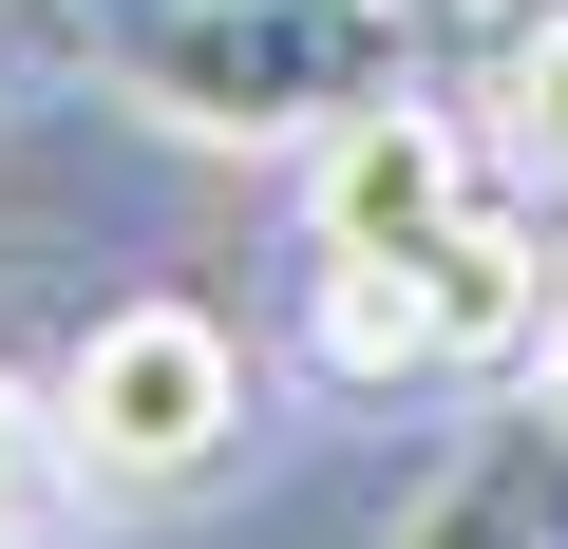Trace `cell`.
<instances>
[{
    "label": "cell",
    "instance_id": "1",
    "mask_svg": "<svg viewBox=\"0 0 568 549\" xmlns=\"http://www.w3.org/2000/svg\"><path fill=\"white\" fill-rule=\"evenodd\" d=\"M417 39H436L417 0H152L114 77L190 152H323L342 114L417 95Z\"/></svg>",
    "mask_w": 568,
    "mask_h": 549
},
{
    "label": "cell",
    "instance_id": "2",
    "mask_svg": "<svg viewBox=\"0 0 568 549\" xmlns=\"http://www.w3.org/2000/svg\"><path fill=\"white\" fill-rule=\"evenodd\" d=\"M549 285H568V246L493 190L436 246H323V360L342 379H511V360H549Z\"/></svg>",
    "mask_w": 568,
    "mask_h": 549
},
{
    "label": "cell",
    "instance_id": "3",
    "mask_svg": "<svg viewBox=\"0 0 568 549\" xmlns=\"http://www.w3.org/2000/svg\"><path fill=\"white\" fill-rule=\"evenodd\" d=\"M58 417H77V492H190V474H227V436H246V342H227L209 304L133 285V304L77 323Z\"/></svg>",
    "mask_w": 568,
    "mask_h": 549
},
{
    "label": "cell",
    "instance_id": "4",
    "mask_svg": "<svg viewBox=\"0 0 568 549\" xmlns=\"http://www.w3.org/2000/svg\"><path fill=\"white\" fill-rule=\"evenodd\" d=\"M474 209H493V152H474V114H436V77L304 152V246H436Z\"/></svg>",
    "mask_w": 568,
    "mask_h": 549
},
{
    "label": "cell",
    "instance_id": "5",
    "mask_svg": "<svg viewBox=\"0 0 568 549\" xmlns=\"http://www.w3.org/2000/svg\"><path fill=\"white\" fill-rule=\"evenodd\" d=\"M549 474H568V417H493L379 549H549Z\"/></svg>",
    "mask_w": 568,
    "mask_h": 549
},
{
    "label": "cell",
    "instance_id": "6",
    "mask_svg": "<svg viewBox=\"0 0 568 549\" xmlns=\"http://www.w3.org/2000/svg\"><path fill=\"white\" fill-rule=\"evenodd\" d=\"M493 152H511V190L568 209V0H530L511 58H493Z\"/></svg>",
    "mask_w": 568,
    "mask_h": 549
},
{
    "label": "cell",
    "instance_id": "7",
    "mask_svg": "<svg viewBox=\"0 0 568 549\" xmlns=\"http://www.w3.org/2000/svg\"><path fill=\"white\" fill-rule=\"evenodd\" d=\"M77 474V417H58V379H20L0 360V530H39V492Z\"/></svg>",
    "mask_w": 568,
    "mask_h": 549
},
{
    "label": "cell",
    "instance_id": "8",
    "mask_svg": "<svg viewBox=\"0 0 568 549\" xmlns=\"http://www.w3.org/2000/svg\"><path fill=\"white\" fill-rule=\"evenodd\" d=\"M549 417H568V285H549Z\"/></svg>",
    "mask_w": 568,
    "mask_h": 549
},
{
    "label": "cell",
    "instance_id": "9",
    "mask_svg": "<svg viewBox=\"0 0 568 549\" xmlns=\"http://www.w3.org/2000/svg\"><path fill=\"white\" fill-rule=\"evenodd\" d=\"M0 77H20V20H0Z\"/></svg>",
    "mask_w": 568,
    "mask_h": 549
},
{
    "label": "cell",
    "instance_id": "10",
    "mask_svg": "<svg viewBox=\"0 0 568 549\" xmlns=\"http://www.w3.org/2000/svg\"><path fill=\"white\" fill-rule=\"evenodd\" d=\"M417 20H474V0H417Z\"/></svg>",
    "mask_w": 568,
    "mask_h": 549
},
{
    "label": "cell",
    "instance_id": "11",
    "mask_svg": "<svg viewBox=\"0 0 568 549\" xmlns=\"http://www.w3.org/2000/svg\"><path fill=\"white\" fill-rule=\"evenodd\" d=\"M0 549H20V530H0Z\"/></svg>",
    "mask_w": 568,
    "mask_h": 549
}]
</instances>
